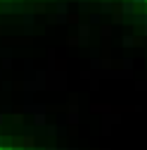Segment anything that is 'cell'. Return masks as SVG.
<instances>
[{"mask_svg": "<svg viewBox=\"0 0 147 150\" xmlns=\"http://www.w3.org/2000/svg\"><path fill=\"white\" fill-rule=\"evenodd\" d=\"M123 12L131 14V12H133V3H126V5H123Z\"/></svg>", "mask_w": 147, "mask_h": 150, "instance_id": "obj_1", "label": "cell"}, {"mask_svg": "<svg viewBox=\"0 0 147 150\" xmlns=\"http://www.w3.org/2000/svg\"><path fill=\"white\" fill-rule=\"evenodd\" d=\"M133 3H147V0H133Z\"/></svg>", "mask_w": 147, "mask_h": 150, "instance_id": "obj_2", "label": "cell"}, {"mask_svg": "<svg viewBox=\"0 0 147 150\" xmlns=\"http://www.w3.org/2000/svg\"><path fill=\"white\" fill-rule=\"evenodd\" d=\"M0 122H3V117H0Z\"/></svg>", "mask_w": 147, "mask_h": 150, "instance_id": "obj_3", "label": "cell"}, {"mask_svg": "<svg viewBox=\"0 0 147 150\" xmlns=\"http://www.w3.org/2000/svg\"><path fill=\"white\" fill-rule=\"evenodd\" d=\"M145 22H147V17H145Z\"/></svg>", "mask_w": 147, "mask_h": 150, "instance_id": "obj_4", "label": "cell"}]
</instances>
